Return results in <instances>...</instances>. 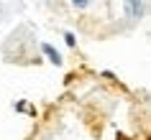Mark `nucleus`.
I'll return each instance as SVG.
<instances>
[{"label": "nucleus", "mask_w": 151, "mask_h": 140, "mask_svg": "<svg viewBox=\"0 0 151 140\" xmlns=\"http://www.w3.org/2000/svg\"><path fill=\"white\" fill-rule=\"evenodd\" d=\"M64 41H67V46H74L77 41H74V33H64Z\"/></svg>", "instance_id": "nucleus-3"}, {"label": "nucleus", "mask_w": 151, "mask_h": 140, "mask_svg": "<svg viewBox=\"0 0 151 140\" xmlns=\"http://www.w3.org/2000/svg\"><path fill=\"white\" fill-rule=\"evenodd\" d=\"M74 5H80V8H85V5H87V0H74Z\"/></svg>", "instance_id": "nucleus-4"}, {"label": "nucleus", "mask_w": 151, "mask_h": 140, "mask_svg": "<svg viewBox=\"0 0 151 140\" xmlns=\"http://www.w3.org/2000/svg\"><path fill=\"white\" fill-rule=\"evenodd\" d=\"M128 5H131V8H128V10H131V13H133V16H136V13H138V16H141V0H131V3H128Z\"/></svg>", "instance_id": "nucleus-2"}, {"label": "nucleus", "mask_w": 151, "mask_h": 140, "mask_svg": "<svg viewBox=\"0 0 151 140\" xmlns=\"http://www.w3.org/2000/svg\"><path fill=\"white\" fill-rule=\"evenodd\" d=\"M41 48H44V54H46V56H49V59H51V61H54V64H62V56L56 54V51H54V48H51V46H49V43H44V46H41Z\"/></svg>", "instance_id": "nucleus-1"}]
</instances>
